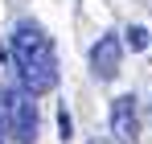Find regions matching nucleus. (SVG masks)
<instances>
[{"label":"nucleus","instance_id":"4","mask_svg":"<svg viewBox=\"0 0 152 144\" xmlns=\"http://www.w3.org/2000/svg\"><path fill=\"white\" fill-rule=\"evenodd\" d=\"M119 54H124V49H119L115 37H99V46L91 49V70L99 74L103 82H111V78L119 74Z\"/></svg>","mask_w":152,"mask_h":144},{"label":"nucleus","instance_id":"3","mask_svg":"<svg viewBox=\"0 0 152 144\" xmlns=\"http://www.w3.org/2000/svg\"><path fill=\"white\" fill-rule=\"evenodd\" d=\"M111 132H115V140L136 144V136H140V111H136L132 95H119L111 103Z\"/></svg>","mask_w":152,"mask_h":144},{"label":"nucleus","instance_id":"1","mask_svg":"<svg viewBox=\"0 0 152 144\" xmlns=\"http://www.w3.org/2000/svg\"><path fill=\"white\" fill-rule=\"evenodd\" d=\"M8 54H12V66H17L21 87H25L29 95H45V91L58 87V54H53L50 33L37 21H21L12 29Z\"/></svg>","mask_w":152,"mask_h":144},{"label":"nucleus","instance_id":"7","mask_svg":"<svg viewBox=\"0 0 152 144\" xmlns=\"http://www.w3.org/2000/svg\"><path fill=\"white\" fill-rule=\"evenodd\" d=\"M0 144H4V140H0Z\"/></svg>","mask_w":152,"mask_h":144},{"label":"nucleus","instance_id":"5","mask_svg":"<svg viewBox=\"0 0 152 144\" xmlns=\"http://www.w3.org/2000/svg\"><path fill=\"white\" fill-rule=\"evenodd\" d=\"M127 46H132V49H144V46H148V33H144L140 25H132V29H127Z\"/></svg>","mask_w":152,"mask_h":144},{"label":"nucleus","instance_id":"2","mask_svg":"<svg viewBox=\"0 0 152 144\" xmlns=\"http://www.w3.org/2000/svg\"><path fill=\"white\" fill-rule=\"evenodd\" d=\"M0 120L8 128V136L17 144H33L37 140V103L25 87H4L0 91Z\"/></svg>","mask_w":152,"mask_h":144},{"label":"nucleus","instance_id":"6","mask_svg":"<svg viewBox=\"0 0 152 144\" xmlns=\"http://www.w3.org/2000/svg\"><path fill=\"white\" fill-rule=\"evenodd\" d=\"M91 144H111V140H91Z\"/></svg>","mask_w":152,"mask_h":144}]
</instances>
